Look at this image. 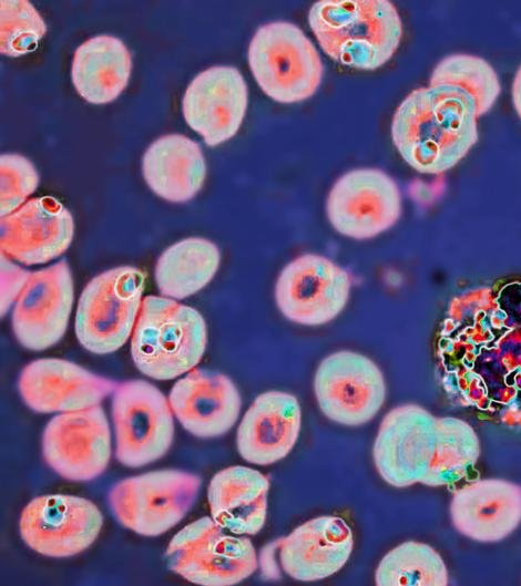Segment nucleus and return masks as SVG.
I'll use <instances>...</instances> for the list:
<instances>
[{
  "instance_id": "obj_31",
  "label": "nucleus",
  "mask_w": 521,
  "mask_h": 586,
  "mask_svg": "<svg viewBox=\"0 0 521 586\" xmlns=\"http://www.w3.org/2000/svg\"><path fill=\"white\" fill-rule=\"evenodd\" d=\"M1 217L16 212L35 192L39 174L34 165L20 154L0 156Z\"/></svg>"
},
{
  "instance_id": "obj_6",
  "label": "nucleus",
  "mask_w": 521,
  "mask_h": 586,
  "mask_svg": "<svg viewBox=\"0 0 521 586\" xmlns=\"http://www.w3.org/2000/svg\"><path fill=\"white\" fill-rule=\"evenodd\" d=\"M165 556L174 573L204 586L237 584L258 566L255 547L247 535L229 534L208 516L180 530Z\"/></svg>"
},
{
  "instance_id": "obj_21",
  "label": "nucleus",
  "mask_w": 521,
  "mask_h": 586,
  "mask_svg": "<svg viewBox=\"0 0 521 586\" xmlns=\"http://www.w3.org/2000/svg\"><path fill=\"white\" fill-rule=\"evenodd\" d=\"M284 573L300 582L325 579L339 572L354 548V535L341 517L321 515L293 530L278 544Z\"/></svg>"
},
{
  "instance_id": "obj_8",
  "label": "nucleus",
  "mask_w": 521,
  "mask_h": 586,
  "mask_svg": "<svg viewBox=\"0 0 521 586\" xmlns=\"http://www.w3.org/2000/svg\"><path fill=\"white\" fill-rule=\"evenodd\" d=\"M112 394L116 460L129 467H141L161 459L174 436L168 398L140 379L119 383Z\"/></svg>"
},
{
  "instance_id": "obj_13",
  "label": "nucleus",
  "mask_w": 521,
  "mask_h": 586,
  "mask_svg": "<svg viewBox=\"0 0 521 586\" xmlns=\"http://www.w3.org/2000/svg\"><path fill=\"white\" fill-rule=\"evenodd\" d=\"M102 524V513L90 500L49 494L27 504L20 516L19 531L31 549L60 558L86 549L96 539Z\"/></svg>"
},
{
  "instance_id": "obj_4",
  "label": "nucleus",
  "mask_w": 521,
  "mask_h": 586,
  "mask_svg": "<svg viewBox=\"0 0 521 586\" xmlns=\"http://www.w3.org/2000/svg\"><path fill=\"white\" fill-rule=\"evenodd\" d=\"M145 274L134 266H118L93 277L83 288L75 312L78 341L94 354H109L131 337L137 321Z\"/></svg>"
},
{
  "instance_id": "obj_3",
  "label": "nucleus",
  "mask_w": 521,
  "mask_h": 586,
  "mask_svg": "<svg viewBox=\"0 0 521 586\" xmlns=\"http://www.w3.org/2000/svg\"><path fill=\"white\" fill-rule=\"evenodd\" d=\"M207 343L203 316L163 296H146L131 337V357L140 372L172 380L196 368Z\"/></svg>"
},
{
  "instance_id": "obj_32",
  "label": "nucleus",
  "mask_w": 521,
  "mask_h": 586,
  "mask_svg": "<svg viewBox=\"0 0 521 586\" xmlns=\"http://www.w3.org/2000/svg\"><path fill=\"white\" fill-rule=\"evenodd\" d=\"M31 273L1 253V317L14 305Z\"/></svg>"
},
{
  "instance_id": "obj_17",
  "label": "nucleus",
  "mask_w": 521,
  "mask_h": 586,
  "mask_svg": "<svg viewBox=\"0 0 521 586\" xmlns=\"http://www.w3.org/2000/svg\"><path fill=\"white\" fill-rule=\"evenodd\" d=\"M119 383L68 360L37 359L18 379L23 402L39 413H64L98 405Z\"/></svg>"
},
{
  "instance_id": "obj_26",
  "label": "nucleus",
  "mask_w": 521,
  "mask_h": 586,
  "mask_svg": "<svg viewBox=\"0 0 521 586\" xmlns=\"http://www.w3.org/2000/svg\"><path fill=\"white\" fill-rule=\"evenodd\" d=\"M221 264L218 247L202 237H188L167 247L159 257L154 279L163 297L182 300L206 287Z\"/></svg>"
},
{
  "instance_id": "obj_14",
  "label": "nucleus",
  "mask_w": 521,
  "mask_h": 586,
  "mask_svg": "<svg viewBox=\"0 0 521 586\" xmlns=\"http://www.w3.org/2000/svg\"><path fill=\"white\" fill-rule=\"evenodd\" d=\"M111 430L101 405L59 413L44 428L42 456L61 477L72 482L101 475L111 458Z\"/></svg>"
},
{
  "instance_id": "obj_25",
  "label": "nucleus",
  "mask_w": 521,
  "mask_h": 586,
  "mask_svg": "<svg viewBox=\"0 0 521 586\" xmlns=\"http://www.w3.org/2000/svg\"><path fill=\"white\" fill-rule=\"evenodd\" d=\"M131 70V53L122 40L101 34L88 39L75 50L71 78L82 99L92 104H105L126 88Z\"/></svg>"
},
{
  "instance_id": "obj_1",
  "label": "nucleus",
  "mask_w": 521,
  "mask_h": 586,
  "mask_svg": "<svg viewBox=\"0 0 521 586\" xmlns=\"http://www.w3.org/2000/svg\"><path fill=\"white\" fill-rule=\"evenodd\" d=\"M478 116L474 100L459 88H419L397 107L392 141L412 168L439 174L453 167L474 145Z\"/></svg>"
},
{
  "instance_id": "obj_9",
  "label": "nucleus",
  "mask_w": 521,
  "mask_h": 586,
  "mask_svg": "<svg viewBox=\"0 0 521 586\" xmlns=\"http://www.w3.org/2000/svg\"><path fill=\"white\" fill-rule=\"evenodd\" d=\"M438 418L417 404L398 405L384 417L372 460L386 483L397 489L425 483L437 455Z\"/></svg>"
},
{
  "instance_id": "obj_10",
  "label": "nucleus",
  "mask_w": 521,
  "mask_h": 586,
  "mask_svg": "<svg viewBox=\"0 0 521 586\" xmlns=\"http://www.w3.org/2000/svg\"><path fill=\"white\" fill-rule=\"evenodd\" d=\"M314 392L326 418L341 425L359 426L379 412L387 388L381 370L371 359L340 350L320 361Z\"/></svg>"
},
{
  "instance_id": "obj_12",
  "label": "nucleus",
  "mask_w": 521,
  "mask_h": 586,
  "mask_svg": "<svg viewBox=\"0 0 521 586\" xmlns=\"http://www.w3.org/2000/svg\"><path fill=\"white\" fill-rule=\"evenodd\" d=\"M326 214L340 235L369 239L397 223L401 214V194L394 178L384 171L355 168L333 185Z\"/></svg>"
},
{
  "instance_id": "obj_7",
  "label": "nucleus",
  "mask_w": 521,
  "mask_h": 586,
  "mask_svg": "<svg viewBox=\"0 0 521 586\" xmlns=\"http://www.w3.org/2000/svg\"><path fill=\"white\" fill-rule=\"evenodd\" d=\"M200 476L175 469L151 471L114 484L109 507L124 527L143 536H159L180 523L193 507Z\"/></svg>"
},
{
  "instance_id": "obj_30",
  "label": "nucleus",
  "mask_w": 521,
  "mask_h": 586,
  "mask_svg": "<svg viewBox=\"0 0 521 586\" xmlns=\"http://www.w3.org/2000/svg\"><path fill=\"white\" fill-rule=\"evenodd\" d=\"M45 31L42 17L29 1L0 2V52L3 55L20 56L33 51Z\"/></svg>"
},
{
  "instance_id": "obj_23",
  "label": "nucleus",
  "mask_w": 521,
  "mask_h": 586,
  "mask_svg": "<svg viewBox=\"0 0 521 586\" xmlns=\"http://www.w3.org/2000/svg\"><path fill=\"white\" fill-rule=\"evenodd\" d=\"M269 480L262 472L233 465L211 480L207 500L212 518L236 535H255L265 525Z\"/></svg>"
},
{
  "instance_id": "obj_18",
  "label": "nucleus",
  "mask_w": 521,
  "mask_h": 586,
  "mask_svg": "<svg viewBox=\"0 0 521 586\" xmlns=\"http://www.w3.org/2000/svg\"><path fill=\"white\" fill-rule=\"evenodd\" d=\"M1 253L25 266L45 264L71 245L74 222L71 213L51 196L27 201L1 217Z\"/></svg>"
},
{
  "instance_id": "obj_33",
  "label": "nucleus",
  "mask_w": 521,
  "mask_h": 586,
  "mask_svg": "<svg viewBox=\"0 0 521 586\" xmlns=\"http://www.w3.org/2000/svg\"><path fill=\"white\" fill-rule=\"evenodd\" d=\"M512 102L519 116L521 117V66L515 73L512 83Z\"/></svg>"
},
{
  "instance_id": "obj_16",
  "label": "nucleus",
  "mask_w": 521,
  "mask_h": 586,
  "mask_svg": "<svg viewBox=\"0 0 521 586\" xmlns=\"http://www.w3.org/2000/svg\"><path fill=\"white\" fill-rule=\"evenodd\" d=\"M248 90L234 66L215 65L200 72L188 84L182 100L187 125L208 146L233 137L246 113Z\"/></svg>"
},
{
  "instance_id": "obj_29",
  "label": "nucleus",
  "mask_w": 521,
  "mask_h": 586,
  "mask_svg": "<svg viewBox=\"0 0 521 586\" xmlns=\"http://www.w3.org/2000/svg\"><path fill=\"white\" fill-rule=\"evenodd\" d=\"M429 85H451L470 94L478 115L494 104L501 86L493 68L483 59L471 54H451L433 69Z\"/></svg>"
},
{
  "instance_id": "obj_22",
  "label": "nucleus",
  "mask_w": 521,
  "mask_h": 586,
  "mask_svg": "<svg viewBox=\"0 0 521 586\" xmlns=\"http://www.w3.org/2000/svg\"><path fill=\"white\" fill-rule=\"evenodd\" d=\"M300 425L302 410L295 395L279 390L260 393L238 424L237 451L255 465L276 463L293 450Z\"/></svg>"
},
{
  "instance_id": "obj_27",
  "label": "nucleus",
  "mask_w": 521,
  "mask_h": 586,
  "mask_svg": "<svg viewBox=\"0 0 521 586\" xmlns=\"http://www.w3.org/2000/svg\"><path fill=\"white\" fill-rule=\"evenodd\" d=\"M448 578L440 554L417 541H407L390 549L375 573L378 586H445Z\"/></svg>"
},
{
  "instance_id": "obj_2",
  "label": "nucleus",
  "mask_w": 521,
  "mask_h": 586,
  "mask_svg": "<svg viewBox=\"0 0 521 586\" xmlns=\"http://www.w3.org/2000/svg\"><path fill=\"white\" fill-rule=\"evenodd\" d=\"M308 23L328 56L361 70L388 62L402 35L397 8L386 0L318 1L309 9Z\"/></svg>"
},
{
  "instance_id": "obj_15",
  "label": "nucleus",
  "mask_w": 521,
  "mask_h": 586,
  "mask_svg": "<svg viewBox=\"0 0 521 586\" xmlns=\"http://www.w3.org/2000/svg\"><path fill=\"white\" fill-rule=\"evenodd\" d=\"M74 301L71 268L65 259L31 273L13 305L12 330L25 349L42 351L64 336Z\"/></svg>"
},
{
  "instance_id": "obj_24",
  "label": "nucleus",
  "mask_w": 521,
  "mask_h": 586,
  "mask_svg": "<svg viewBox=\"0 0 521 586\" xmlns=\"http://www.w3.org/2000/svg\"><path fill=\"white\" fill-rule=\"evenodd\" d=\"M142 173L146 185L172 203L192 199L202 188L206 163L201 146L182 134L155 140L145 151Z\"/></svg>"
},
{
  "instance_id": "obj_20",
  "label": "nucleus",
  "mask_w": 521,
  "mask_h": 586,
  "mask_svg": "<svg viewBox=\"0 0 521 586\" xmlns=\"http://www.w3.org/2000/svg\"><path fill=\"white\" fill-rule=\"evenodd\" d=\"M453 527L480 543H496L521 523V485L503 479H482L457 489L449 506Z\"/></svg>"
},
{
  "instance_id": "obj_11",
  "label": "nucleus",
  "mask_w": 521,
  "mask_h": 586,
  "mask_svg": "<svg viewBox=\"0 0 521 586\" xmlns=\"http://www.w3.org/2000/svg\"><path fill=\"white\" fill-rule=\"evenodd\" d=\"M351 288L349 273L329 258L304 254L288 263L275 285V301L285 318L304 326L335 319Z\"/></svg>"
},
{
  "instance_id": "obj_19",
  "label": "nucleus",
  "mask_w": 521,
  "mask_h": 586,
  "mask_svg": "<svg viewBox=\"0 0 521 586\" xmlns=\"http://www.w3.org/2000/svg\"><path fill=\"white\" fill-rule=\"evenodd\" d=\"M168 402L182 426L202 439L229 431L242 408L239 391L232 379L202 368H194L174 383Z\"/></svg>"
},
{
  "instance_id": "obj_5",
  "label": "nucleus",
  "mask_w": 521,
  "mask_h": 586,
  "mask_svg": "<svg viewBox=\"0 0 521 586\" xmlns=\"http://www.w3.org/2000/svg\"><path fill=\"white\" fill-rule=\"evenodd\" d=\"M248 63L263 92L280 103L310 97L323 79L324 68L314 43L287 21L257 29L248 47Z\"/></svg>"
},
{
  "instance_id": "obj_28",
  "label": "nucleus",
  "mask_w": 521,
  "mask_h": 586,
  "mask_svg": "<svg viewBox=\"0 0 521 586\" xmlns=\"http://www.w3.org/2000/svg\"><path fill=\"white\" fill-rule=\"evenodd\" d=\"M438 428L437 455L423 483L429 486L460 482L468 476L480 453L477 433L467 422L452 417H439Z\"/></svg>"
}]
</instances>
